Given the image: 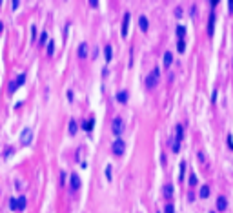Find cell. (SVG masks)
Returning a JSON list of instances; mask_svg holds the SVG:
<instances>
[{
  "label": "cell",
  "instance_id": "cell-15",
  "mask_svg": "<svg viewBox=\"0 0 233 213\" xmlns=\"http://www.w3.org/2000/svg\"><path fill=\"white\" fill-rule=\"evenodd\" d=\"M24 208H26V197L20 195V197L17 199V209H24Z\"/></svg>",
  "mask_w": 233,
  "mask_h": 213
},
{
  "label": "cell",
  "instance_id": "cell-34",
  "mask_svg": "<svg viewBox=\"0 0 233 213\" xmlns=\"http://www.w3.org/2000/svg\"><path fill=\"white\" fill-rule=\"evenodd\" d=\"M89 6H91V7H97L99 2H97V0H89Z\"/></svg>",
  "mask_w": 233,
  "mask_h": 213
},
{
  "label": "cell",
  "instance_id": "cell-13",
  "mask_svg": "<svg viewBox=\"0 0 233 213\" xmlns=\"http://www.w3.org/2000/svg\"><path fill=\"white\" fill-rule=\"evenodd\" d=\"M198 197H200V199H208V197H209V186H202V188H200Z\"/></svg>",
  "mask_w": 233,
  "mask_h": 213
},
{
  "label": "cell",
  "instance_id": "cell-40",
  "mask_svg": "<svg viewBox=\"0 0 233 213\" xmlns=\"http://www.w3.org/2000/svg\"><path fill=\"white\" fill-rule=\"evenodd\" d=\"M2 29H4V24H2V22H0V33H2Z\"/></svg>",
  "mask_w": 233,
  "mask_h": 213
},
{
  "label": "cell",
  "instance_id": "cell-4",
  "mask_svg": "<svg viewBox=\"0 0 233 213\" xmlns=\"http://www.w3.org/2000/svg\"><path fill=\"white\" fill-rule=\"evenodd\" d=\"M31 140H33V130L26 127V130L22 131V135H20V144H22V146H29Z\"/></svg>",
  "mask_w": 233,
  "mask_h": 213
},
{
  "label": "cell",
  "instance_id": "cell-6",
  "mask_svg": "<svg viewBox=\"0 0 233 213\" xmlns=\"http://www.w3.org/2000/svg\"><path fill=\"white\" fill-rule=\"evenodd\" d=\"M129 13H126L124 15V20H122V38L128 37V27H129Z\"/></svg>",
  "mask_w": 233,
  "mask_h": 213
},
{
  "label": "cell",
  "instance_id": "cell-3",
  "mask_svg": "<svg viewBox=\"0 0 233 213\" xmlns=\"http://www.w3.org/2000/svg\"><path fill=\"white\" fill-rule=\"evenodd\" d=\"M111 150L115 155H124V150H126V144L122 138H115V142L111 144Z\"/></svg>",
  "mask_w": 233,
  "mask_h": 213
},
{
  "label": "cell",
  "instance_id": "cell-14",
  "mask_svg": "<svg viewBox=\"0 0 233 213\" xmlns=\"http://www.w3.org/2000/svg\"><path fill=\"white\" fill-rule=\"evenodd\" d=\"M104 55H106V62H111V57H113L111 46H106V47H104Z\"/></svg>",
  "mask_w": 233,
  "mask_h": 213
},
{
  "label": "cell",
  "instance_id": "cell-10",
  "mask_svg": "<svg viewBox=\"0 0 233 213\" xmlns=\"http://www.w3.org/2000/svg\"><path fill=\"white\" fill-rule=\"evenodd\" d=\"M139 26H140V31H144V33L147 31V27H150V22H147V18H146L144 15L139 18Z\"/></svg>",
  "mask_w": 233,
  "mask_h": 213
},
{
  "label": "cell",
  "instance_id": "cell-29",
  "mask_svg": "<svg viewBox=\"0 0 233 213\" xmlns=\"http://www.w3.org/2000/svg\"><path fill=\"white\" fill-rule=\"evenodd\" d=\"M189 184H191V186L197 184V177H195V175H189Z\"/></svg>",
  "mask_w": 233,
  "mask_h": 213
},
{
  "label": "cell",
  "instance_id": "cell-22",
  "mask_svg": "<svg viewBox=\"0 0 233 213\" xmlns=\"http://www.w3.org/2000/svg\"><path fill=\"white\" fill-rule=\"evenodd\" d=\"M177 51H178V53H184V51H186V44H184V40H178V44H177Z\"/></svg>",
  "mask_w": 233,
  "mask_h": 213
},
{
  "label": "cell",
  "instance_id": "cell-25",
  "mask_svg": "<svg viewBox=\"0 0 233 213\" xmlns=\"http://www.w3.org/2000/svg\"><path fill=\"white\" fill-rule=\"evenodd\" d=\"M17 91V84H15V80H11L9 82V93H15Z\"/></svg>",
  "mask_w": 233,
  "mask_h": 213
},
{
  "label": "cell",
  "instance_id": "cell-8",
  "mask_svg": "<svg viewBox=\"0 0 233 213\" xmlns=\"http://www.w3.org/2000/svg\"><path fill=\"white\" fill-rule=\"evenodd\" d=\"M226 208H228V200H226V197L220 195V197L217 199V209H219V211H224Z\"/></svg>",
  "mask_w": 233,
  "mask_h": 213
},
{
  "label": "cell",
  "instance_id": "cell-41",
  "mask_svg": "<svg viewBox=\"0 0 233 213\" xmlns=\"http://www.w3.org/2000/svg\"><path fill=\"white\" fill-rule=\"evenodd\" d=\"M211 213H215V211H211Z\"/></svg>",
  "mask_w": 233,
  "mask_h": 213
},
{
  "label": "cell",
  "instance_id": "cell-16",
  "mask_svg": "<svg viewBox=\"0 0 233 213\" xmlns=\"http://www.w3.org/2000/svg\"><path fill=\"white\" fill-rule=\"evenodd\" d=\"M175 133H177V142L181 144L182 137H184V135H182V126H181V124H177V126H175Z\"/></svg>",
  "mask_w": 233,
  "mask_h": 213
},
{
  "label": "cell",
  "instance_id": "cell-32",
  "mask_svg": "<svg viewBox=\"0 0 233 213\" xmlns=\"http://www.w3.org/2000/svg\"><path fill=\"white\" fill-rule=\"evenodd\" d=\"M184 169H186V162H181V178L184 177Z\"/></svg>",
  "mask_w": 233,
  "mask_h": 213
},
{
  "label": "cell",
  "instance_id": "cell-5",
  "mask_svg": "<svg viewBox=\"0 0 233 213\" xmlns=\"http://www.w3.org/2000/svg\"><path fill=\"white\" fill-rule=\"evenodd\" d=\"M69 182H71V189H73V191L80 189V177H78L77 173H73V175L69 177Z\"/></svg>",
  "mask_w": 233,
  "mask_h": 213
},
{
  "label": "cell",
  "instance_id": "cell-35",
  "mask_svg": "<svg viewBox=\"0 0 233 213\" xmlns=\"http://www.w3.org/2000/svg\"><path fill=\"white\" fill-rule=\"evenodd\" d=\"M198 160H202V162L206 160V157H204V153H202V151H200V153H198Z\"/></svg>",
  "mask_w": 233,
  "mask_h": 213
},
{
  "label": "cell",
  "instance_id": "cell-24",
  "mask_svg": "<svg viewBox=\"0 0 233 213\" xmlns=\"http://www.w3.org/2000/svg\"><path fill=\"white\" fill-rule=\"evenodd\" d=\"M9 208H11V209H17V199H15V197L9 199Z\"/></svg>",
  "mask_w": 233,
  "mask_h": 213
},
{
  "label": "cell",
  "instance_id": "cell-38",
  "mask_svg": "<svg viewBox=\"0 0 233 213\" xmlns=\"http://www.w3.org/2000/svg\"><path fill=\"white\" fill-rule=\"evenodd\" d=\"M217 100V91H213V95H211V102H215Z\"/></svg>",
  "mask_w": 233,
  "mask_h": 213
},
{
  "label": "cell",
  "instance_id": "cell-26",
  "mask_svg": "<svg viewBox=\"0 0 233 213\" xmlns=\"http://www.w3.org/2000/svg\"><path fill=\"white\" fill-rule=\"evenodd\" d=\"M166 213H175V206L173 204H168L166 206Z\"/></svg>",
  "mask_w": 233,
  "mask_h": 213
},
{
  "label": "cell",
  "instance_id": "cell-20",
  "mask_svg": "<svg viewBox=\"0 0 233 213\" xmlns=\"http://www.w3.org/2000/svg\"><path fill=\"white\" fill-rule=\"evenodd\" d=\"M24 82H26V75H24V73H22V75H18V77H17V80H15V84H17V88H18V86H22V84H24Z\"/></svg>",
  "mask_w": 233,
  "mask_h": 213
},
{
  "label": "cell",
  "instance_id": "cell-23",
  "mask_svg": "<svg viewBox=\"0 0 233 213\" xmlns=\"http://www.w3.org/2000/svg\"><path fill=\"white\" fill-rule=\"evenodd\" d=\"M53 53H55V42H47V55H53Z\"/></svg>",
  "mask_w": 233,
  "mask_h": 213
},
{
  "label": "cell",
  "instance_id": "cell-11",
  "mask_svg": "<svg viewBox=\"0 0 233 213\" xmlns=\"http://www.w3.org/2000/svg\"><path fill=\"white\" fill-rule=\"evenodd\" d=\"M78 57L80 58H86L88 57V44H80L78 46Z\"/></svg>",
  "mask_w": 233,
  "mask_h": 213
},
{
  "label": "cell",
  "instance_id": "cell-37",
  "mask_svg": "<svg viewBox=\"0 0 233 213\" xmlns=\"http://www.w3.org/2000/svg\"><path fill=\"white\" fill-rule=\"evenodd\" d=\"M228 144H229V148L233 150V138H231V137H228Z\"/></svg>",
  "mask_w": 233,
  "mask_h": 213
},
{
  "label": "cell",
  "instance_id": "cell-7",
  "mask_svg": "<svg viewBox=\"0 0 233 213\" xmlns=\"http://www.w3.org/2000/svg\"><path fill=\"white\" fill-rule=\"evenodd\" d=\"M215 13H211L209 15V22H208V37H211L213 35V29H215Z\"/></svg>",
  "mask_w": 233,
  "mask_h": 213
},
{
  "label": "cell",
  "instance_id": "cell-12",
  "mask_svg": "<svg viewBox=\"0 0 233 213\" xmlns=\"http://www.w3.org/2000/svg\"><path fill=\"white\" fill-rule=\"evenodd\" d=\"M162 191H164V197H166V199H171V197H173V186H171V184H166Z\"/></svg>",
  "mask_w": 233,
  "mask_h": 213
},
{
  "label": "cell",
  "instance_id": "cell-2",
  "mask_svg": "<svg viewBox=\"0 0 233 213\" xmlns=\"http://www.w3.org/2000/svg\"><path fill=\"white\" fill-rule=\"evenodd\" d=\"M122 130H124V122H122L120 117H116V119L113 120V124H111V131H113V135H115L116 138H120Z\"/></svg>",
  "mask_w": 233,
  "mask_h": 213
},
{
  "label": "cell",
  "instance_id": "cell-28",
  "mask_svg": "<svg viewBox=\"0 0 233 213\" xmlns=\"http://www.w3.org/2000/svg\"><path fill=\"white\" fill-rule=\"evenodd\" d=\"M106 178H108V180H111V166H108V168H106Z\"/></svg>",
  "mask_w": 233,
  "mask_h": 213
},
{
  "label": "cell",
  "instance_id": "cell-39",
  "mask_svg": "<svg viewBox=\"0 0 233 213\" xmlns=\"http://www.w3.org/2000/svg\"><path fill=\"white\" fill-rule=\"evenodd\" d=\"M228 4H229V6H228V7H229V11L233 13V0H229V2H228Z\"/></svg>",
  "mask_w": 233,
  "mask_h": 213
},
{
  "label": "cell",
  "instance_id": "cell-27",
  "mask_svg": "<svg viewBox=\"0 0 233 213\" xmlns=\"http://www.w3.org/2000/svg\"><path fill=\"white\" fill-rule=\"evenodd\" d=\"M171 150H173L175 153H178V151H181V144H178V142H175V144L171 146Z\"/></svg>",
  "mask_w": 233,
  "mask_h": 213
},
{
  "label": "cell",
  "instance_id": "cell-21",
  "mask_svg": "<svg viewBox=\"0 0 233 213\" xmlns=\"http://www.w3.org/2000/svg\"><path fill=\"white\" fill-rule=\"evenodd\" d=\"M82 127L86 131H91L93 130V120H86V122H82Z\"/></svg>",
  "mask_w": 233,
  "mask_h": 213
},
{
  "label": "cell",
  "instance_id": "cell-36",
  "mask_svg": "<svg viewBox=\"0 0 233 213\" xmlns=\"http://www.w3.org/2000/svg\"><path fill=\"white\" fill-rule=\"evenodd\" d=\"M11 153H13V150H11V148H7V151L4 153V157H9V155H11Z\"/></svg>",
  "mask_w": 233,
  "mask_h": 213
},
{
  "label": "cell",
  "instance_id": "cell-30",
  "mask_svg": "<svg viewBox=\"0 0 233 213\" xmlns=\"http://www.w3.org/2000/svg\"><path fill=\"white\" fill-rule=\"evenodd\" d=\"M31 33H33V35H31V38L35 40V38H37V27H35V26H31Z\"/></svg>",
  "mask_w": 233,
  "mask_h": 213
},
{
  "label": "cell",
  "instance_id": "cell-1",
  "mask_svg": "<svg viewBox=\"0 0 233 213\" xmlns=\"http://www.w3.org/2000/svg\"><path fill=\"white\" fill-rule=\"evenodd\" d=\"M158 78H160V69H158V68H153V71L146 77V82H144V84H146V89H153V88L157 86Z\"/></svg>",
  "mask_w": 233,
  "mask_h": 213
},
{
  "label": "cell",
  "instance_id": "cell-9",
  "mask_svg": "<svg viewBox=\"0 0 233 213\" xmlns=\"http://www.w3.org/2000/svg\"><path fill=\"white\" fill-rule=\"evenodd\" d=\"M171 64H173V53H171V51H166V53H164V66L169 68Z\"/></svg>",
  "mask_w": 233,
  "mask_h": 213
},
{
  "label": "cell",
  "instance_id": "cell-19",
  "mask_svg": "<svg viewBox=\"0 0 233 213\" xmlns=\"http://www.w3.org/2000/svg\"><path fill=\"white\" fill-rule=\"evenodd\" d=\"M177 35H178V38L182 40L184 35H186V27H184V26H178V27H177Z\"/></svg>",
  "mask_w": 233,
  "mask_h": 213
},
{
  "label": "cell",
  "instance_id": "cell-31",
  "mask_svg": "<svg viewBox=\"0 0 233 213\" xmlns=\"http://www.w3.org/2000/svg\"><path fill=\"white\" fill-rule=\"evenodd\" d=\"M46 40H47V33H42V35H40V44H44Z\"/></svg>",
  "mask_w": 233,
  "mask_h": 213
},
{
  "label": "cell",
  "instance_id": "cell-17",
  "mask_svg": "<svg viewBox=\"0 0 233 213\" xmlns=\"http://www.w3.org/2000/svg\"><path fill=\"white\" fill-rule=\"evenodd\" d=\"M116 100L119 102H128V91H120V93H116Z\"/></svg>",
  "mask_w": 233,
  "mask_h": 213
},
{
  "label": "cell",
  "instance_id": "cell-33",
  "mask_svg": "<svg viewBox=\"0 0 233 213\" xmlns=\"http://www.w3.org/2000/svg\"><path fill=\"white\" fill-rule=\"evenodd\" d=\"M18 4H20V2H18V0H13V2H11V6H13V9H18Z\"/></svg>",
  "mask_w": 233,
  "mask_h": 213
},
{
  "label": "cell",
  "instance_id": "cell-18",
  "mask_svg": "<svg viewBox=\"0 0 233 213\" xmlns=\"http://www.w3.org/2000/svg\"><path fill=\"white\" fill-rule=\"evenodd\" d=\"M78 130V126H77V120H69V135H75Z\"/></svg>",
  "mask_w": 233,
  "mask_h": 213
}]
</instances>
